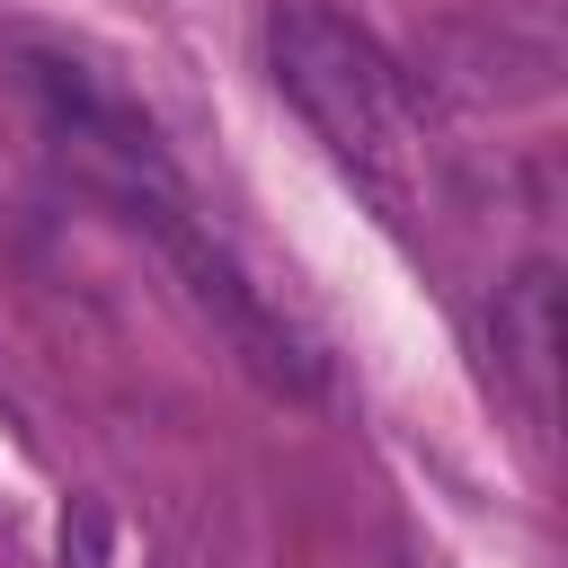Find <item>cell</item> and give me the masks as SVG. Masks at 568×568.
I'll return each instance as SVG.
<instances>
[{
  "label": "cell",
  "mask_w": 568,
  "mask_h": 568,
  "mask_svg": "<svg viewBox=\"0 0 568 568\" xmlns=\"http://www.w3.org/2000/svg\"><path fill=\"white\" fill-rule=\"evenodd\" d=\"M266 62H275V89L302 106V124L328 142V160L390 222H417L435 195V142L408 71L328 0H284L266 18Z\"/></svg>",
  "instance_id": "cell-1"
},
{
  "label": "cell",
  "mask_w": 568,
  "mask_h": 568,
  "mask_svg": "<svg viewBox=\"0 0 568 568\" xmlns=\"http://www.w3.org/2000/svg\"><path fill=\"white\" fill-rule=\"evenodd\" d=\"M133 231H151V248L178 266V284H186V302L213 320V337H222V355L257 382V390H275V399H320V346L248 284V266L195 222V204H186V186H178V169L169 178H142V186H115L106 195Z\"/></svg>",
  "instance_id": "cell-2"
},
{
  "label": "cell",
  "mask_w": 568,
  "mask_h": 568,
  "mask_svg": "<svg viewBox=\"0 0 568 568\" xmlns=\"http://www.w3.org/2000/svg\"><path fill=\"white\" fill-rule=\"evenodd\" d=\"M488 346H497V373L515 382L524 417L550 426V390H559V266H524V275L497 293Z\"/></svg>",
  "instance_id": "cell-3"
},
{
  "label": "cell",
  "mask_w": 568,
  "mask_h": 568,
  "mask_svg": "<svg viewBox=\"0 0 568 568\" xmlns=\"http://www.w3.org/2000/svg\"><path fill=\"white\" fill-rule=\"evenodd\" d=\"M62 568H98V506H80V532L62 524Z\"/></svg>",
  "instance_id": "cell-4"
}]
</instances>
